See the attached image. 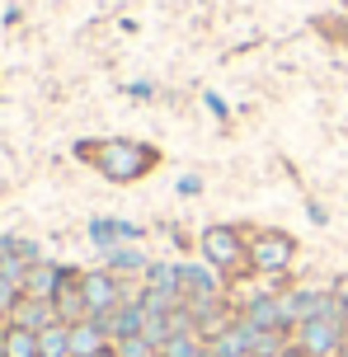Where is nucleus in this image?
Segmentation results:
<instances>
[{"label":"nucleus","mask_w":348,"mask_h":357,"mask_svg":"<svg viewBox=\"0 0 348 357\" xmlns=\"http://www.w3.org/2000/svg\"><path fill=\"white\" fill-rule=\"evenodd\" d=\"M339 357H348V339H344V348H339Z\"/></svg>","instance_id":"20"},{"label":"nucleus","mask_w":348,"mask_h":357,"mask_svg":"<svg viewBox=\"0 0 348 357\" xmlns=\"http://www.w3.org/2000/svg\"><path fill=\"white\" fill-rule=\"evenodd\" d=\"M75 160H85L90 169L109 178V183H137L160 169V151L151 142H132V137H113V142H80Z\"/></svg>","instance_id":"1"},{"label":"nucleus","mask_w":348,"mask_h":357,"mask_svg":"<svg viewBox=\"0 0 348 357\" xmlns=\"http://www.w3.org/2000/svg\"><path fill=\"white\" fill-rule=\"evenodd\" d=\"M198 254H202L207 268L236 278L240 268H250V231H240L231 221H217V226H207V231L198 235Z\"/></svg>","instance_id":"2"},{"label":"nucleus","mask_w":348,"mask_h":357,"mask_svg":"<svg viewBox=\"0 0 348 357\" xmlns=\"http://www.w3.org/2000/svg\"><path fill=\"white\" fill-rule=\"evenodd\" d=\"M99 348H109V339H104V329H99L94 320L71 324V357H94Z\"/></svg>","instance_id":"11"},{"label":"nucleus","mask_w":348,"mask_h":357,"mask_svg":"<svg viewBox=\"0 0 348 357\" xmlns=\"http://www.w3.org/2000/svg\"><path fill=\"white\" fill-rule=\"evenodd\" d=\"M240 315L255 324V329H268V334H292L287 320H282V301L278 296H250V301L240 305Z\"/></svg>","instance_id":"7"},{"label":"nucleus","mask_w":348,"mask_h":357,"mask_svg":"<svg viewBox=\"0 0 348 357\" xmlns=\"http://www.w3.org/2000/svg\"><path fill=\"white\" fill-rule=\"evenodd\" d=\"M202 348H207V343H202L198 334H174V339L160 348V357H198Z\"/></svg>","instance_id":"13"},{"label":"nucleus","mask_w":348,"mask_h":357,"mask_svg":"<svg viewBox=\"0 0 348 357\" xmlns=\"http://www.w3.org/2000/svg\"><path fill=\"white\" fill-rule=\"evenodd\" d=\"M348 329L339 320H330V315H315V320H301L296 324L292 343H301L311 357H339V348H344Z\"/></svg>","instance_id":"4"},{"label":"nucleus","mask_w":348,"mask_h":357,"mask_svg":"<svg viewBox=\"0 0 348 357\" xmlns=\"http://www.w3.org/2000/svg\"><path fill=\"white\" fill-rule=\"evenodd\" d=\"M80 291H85V305H90V315H104V310H118V305L128 301V287L123 278L113 273V268H94L80 278Z\"/></svg>","instance_id":"5"},{"label":"nucleus","mask_w":348,"mask_h":357,"mask_svg":"<svg viewBox=\"0 0 348 357\" xmlns=\"http://www.w3.org/2000/svg\"><path fill=\"white\" fill-rule=\"evenodd\" d=\"M330 296H334V305H339V315H344V324H348V273H339L330 282Z\"/></svg>","instance_id":"15"},{"label":"nucleus","mask_w":348,"mask_h":357,"mask_svg":"<svg viewBox=\"0 0 348 357\" xmlns=\"http://www.w3.org/2000/svg\"><path fill=\"white\" fill-rule=\"evenodd\" d=\"M198 357H217V353H212V348H202V353H198Z\"/></svg>","instance_id":"19"},{"label":"nucleus","mask_w":348,"mask_h":357,"mask_svg":"<svg viewBox=\"0 0 348 357\" xmlns=\"http://www.w3.org/2000/svg\"><path fill=\"white\" fill-rule=\"evenodd\" d=\"M38 353L43 357H71V324H47L43 334H38Z\"/></svg>","instance_id":"12"},{"label":"nucleus","mask_w":348,"mask_h":357,"mask_svg":"<svg viewBox=\"0 0 348 357\" xmlns=\"http://www.w3.org/2000/svg\"><path fill=\"white\" fill-rule=\"evenodd\" d=\"M0 357H43L38 353V329H24V324H5L0 334Z\"/></svg>","instance_id":"9"},{"label":"nucleus","mask_w":348,"mask_h":357,"mask_svg":"<svg viewBox=\"0 0 348 357\" xmlns=\"http://www.w3.org/2000/svg\"><path fill=\"white\" fill-rule=\"evenodd\" d=\"M278 357H311V353H306L301 343H287V348H282V353H278Z\"/></svg>","instance_id":"16"},{"label":"nucleus","mask_w":348,"mask_h":357,"mask_svg":"<svg viewBox=\"0 0 348 357\" xmlns=\"http://www.w3.org/2000/svg\"><path fill=\"white\" fill-rule=\"evenodd\" d=\"M5 324H10V315H5V310H0V334H5Z\"/></svg>","instance_id":"18"},{"label":"nucleus","mask_w":348,"mask_h":357,"mask_svg":"<svg viewBox=\"0 0 348 357\" xmlns=\"http://www.w3.org/2000/svg\"><path fill=\"white\" fill-rule=\"evenodd\" d=\"M94 357H118V343H109V348H99Z\"/></svg>","instance_id":"17"},{"label":"nucleus","mask_w":348,"mask_h":357,"mask_svg":"<svg viewBox=\"0 0 348 357\" xmlns=\"http://www.w3.org/2000/svg\"><path fill=\"white\" fill-rule=\"evenodd\" d=\"M56 287H61V268H47V264H29L24 273V296H38V301H52Z\"/></svg>","instance_id":"10"},{"label":"nucleus","mask_w":348,"mask_h":357,"mask_svg":"<svg viewBox=\"0 0 348 357\" xmlns=\"http://www.w3.org/2000/svg\"><path fill=\"white\" fill-rule=\"evenodd\" d=\"M10 320L15 324H24V329H47V324H56V315H52V301H38V296H19V305L10 310Z\"/></svg>","instance_id":"8"},{"label":"nucleus","mask_w":348,"mask_h":357,"mask_svg":"<svg viewBox=\"0 0 348 357\" xmlns=\"http://www.w3.org/2000/svg\"><path fill=\"white\" fill-rule=\"evenodd\" d=\"M80 278H85V273L61 268V287H56V296H52V315H56L61 324H85V320H90V305H85Z\"/></svg>","instance_id":"6"},{"label":"nucleus","mask_w":348,"mask_h":357,"mask_svg":"<svg viewBox=\"0 0 348 357\" xmlns=\"http://www.w3.org/2000/svg\"><path fill=\"white\" fill-rule=\"evenodd\" d=\"M296 259V235L278 231V226H259V231H250V268L255 273H268V278H278V273H287Z\"/></svg>","instance_id":"3"},{"label":"nucleus","mask_w":348,"mask_h":357,"mask_svg":"<svg viewBox=\"0 0 348 357\" xmlns=\"http://www.w3.org/2000/svg\"><path fill=\"white\" fill-rule=\"evenodd\" d=\"M118 357H160V348L137 334V339H123V343H118Z\"/></svg>","instance_id":"14"}]
</instances>
